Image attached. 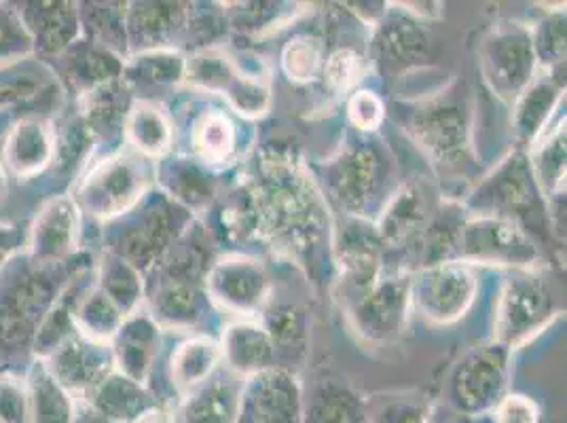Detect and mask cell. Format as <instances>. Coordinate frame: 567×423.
I'll return each instance as SVG.
<instances>
[{"mask_svg": "<svg viewBox=\"0 0 567 423\" xmlns=\"http://www.w3.org/2000/svg\"><path fill=\"white\" fill-rule=\"evenodd\" d=\"M259 214V234L282 255L309 265L329 241L327 206L303 165L282 153L262 155L248 183Z\"/></svg>", "mask_w": 567, "mask_h": 423, "instance_id": "6da1fadb", "label": "cell"}, {"mask_svg": "<svg viewBox=\"0 0 567 423\" xmlns=\"http://www.w3.org/2000/svg\"><path fill=\"white\" fill-rule=\"evenodd\" d=\"M478 216H496L515 223L529 236L546 223V202L534 180L527 157L513 155L499 165L496 174L474 193Z\"/></svg>", "mask_w": 567, "mask_h": 423, "instance_id": "7a4b0ae2", "label": "cell"}, {"mask_svg": "<svg viewBox=\"0 0 567 423\" xmlns=\"http://www.w3.org/2000/svg\"><path fill=\"white\" fill-rule=\"evenodd\" d=\"M390 178V157L379 142L352 141L327 164V188L350 216L367 210Z\"/></svg>", "mask_w": 567, "mask_h": 423, "instance_id": "3957f363", "label": "cell"}, {"mask_svg": "<svg viewBox=\"0 0 567 423\" xmlns=\"http://www.w3.org/2000/svg\"><path fill=\"white\" fill-rule=\"evenodd\" d=\"M411 313V276L383 271L369 286L350 295L348 316L355 332L371 343H392L401 337Z\"/></svg>", "mask_w": 567, "mask_h": 423, "instance_id": "277c9868", "label": "cell"}, {"mask_svg": "<svg viewBox=\"0 0 567 423\" xmlns=\"http://www.w3.org/2000/svg\"><path fill=\"white\" fill-rule=\"evenodd\" d=\"M185 212L166 195L151 199L127 220L118 234L117 246H113V255L130 262L136 271L157 267L185 231Z\"/></svg>", "mask_w": 567, "mask_h": 423, "instance_id": "5b68a950", "label": "cell"}, {"mask_svg": "<svg viewBox=\"0 0 567 423\" xmlns=\"http://www.w3.org/2000/svg\"><path fill=\"white\" fill-rule=\"evenodd\" d=\"M536 53L532 30L502 24L481 45V71L492 92L504 102H515L536 79Z\"/></svg>", "mask_w": 567, "mask_h": 423, "instance_id": "8992f818", "label": "cell"}, {"mask_svg": "<svg viewBox=\"0 0 567 423\" xmlns=\"http://www.w3.org/2000/svg\"><path fill=\"white\" fill-rule=\"evenodd\" d=\"M508 388V350L485 345L466 353L453 369L450 381L451 404L464 417H478L494 411Z\"/></svg>", "mask_w": 567, "mask_h": 423, "instance_id": "52a82bcc", "label": "cell"}, {"mask_svg": "<svg viewBox=\"0 0 567 423\" xmlns=\"http://www.w3.org/2000/svg\"><path fill=\"white\" fill-rule=\"evenodd\" d=\"M148 167L141 157L113 155L95 164L79 188V204L100 218L134 210L148 187Z\"/></svg>", "mask_w": 567, "mask_h": 423, "instance_id": "ba28073f", "label": "cell"}, {"mask_svg": "<svg viewBox=\"0 0 567 423\" xmlns=\"http://www.w3.org/2000/svg\"><path fill=\"white\" fill-rule=\"evenodd\" d=\"M411 138L439 164H455L471 144V111L457 95H436L406 121Z\"/></svg>", "mask_w": 567, "mask_h": 423, "instance_id": "9c48e42d", "label": "cell"}, {"mask_svg": "<svg viewBox=\"0 0 567 423\" xmlns=\"http://www.w3.org/2000/svg\"><path fill=\"white\" fill-rule=\"evenodd\" d=\"M532 267L540 260L538 246L515 223L496 216L464 220L455 244V262Z\"/></svg>", "mask_w": 567, "mask_h": 423, "instance_id": "30bf717a", "label": "cell"}, {"mask_svg": "<svg viewBox=\"0 0 567 423\" xmlns=\"http://www.w3.org/2000/svg\"><path fill=\"white\" fill-rule=\"evenodd\" d=\"M476 297V278L462 262L424 267L411 276V306L434 324H451L466 316Z\"/></svg>", "mask_w": 567, "mask_h": 423, "instance_id": "8fae6325", "label": "cell"}, {"mask_svg": "<svg viewBox=\"0 0 567 423\" xmlns=\"http://www.w3.org/2000/svg\"><path fill=\"white\" fill-rule=\"evenodd\" d=\"M555 303L548 286L532 274H520L504 283L496 309V343L506 350L519 348L543 330Z\"/></svg>", "mask_w": 567, "mask_h": 423, "instance_id": "7c38bea8", "label": "cell"}, {"mask_svg": "<svg viewBox=\"0 0 567 423\" xmlns=\"http://www.w3.org/2000/svg\"><path fill=\"white\" fill-rule=\"evenodd\" d=\"M206 292L234 313L255 316L269 301L271 282L259 260L231 255L216 260L204 276Z\"/></svg>", "mask_w": 567, "mask_h": 423, "instance_id": "4fadbf2b", "label": "cell"}, {"mask_svg": "<svg viewBox=\"0 0 567 423\" xmlns=\"http://www.w3.org/2000/svg\"><path fill=\"white\" fill-rule=\"evenodd\" d=\"M332 252L350 297L369 286L381 274L385 246L375 225L367 223L364 218L350 216L346 218L343 227L334 231Z\"/></svg>", "mask_w": 567, "mask_h": 423, "instance_id": "5bb4252c", "label": "cell"}, {"mask_svg": "<svg viewBox=\"0 0 567 423\" xmlns=\"http://www.w3.org/2000/svg\"><path fill=\"white\" fill-rule=\"evenodd\" d=\"M241 413L255 423H303L297 379L286 369H267L250 376L241 392Z\"/></svg>", "mask_w": 567, "mask_h": 423, "instance_id": "9a60e30c", "label": "cell"}, {"mask_svg": "<svg viewBox=\"0 0 567 423\" xmlns=\"http://www.w3.org/2000/svg\"><path fill=\"white\" fill-rule=\"evenodd\" d=\"M434 216L432 190L422 180H415L392 195L375 227L385 248H404L424 237Z\"/></svg>", "mask_w": 567, "mask_h": 423, "instance_id": "2e32d148", "label": "cell"}, {"mask_svg": "<svg viewBox=\"0 0 567 423\" xmlns=\"http://www.w3.org/2000/svg\"><path fill=\"white\" fill-rule=\"evenodd\" d=\"M49 278L22 269V276L13 274L0 290V337L13 339L30 334L32 324L41 318V311L53 301V288Z\"/></svg>", "mask_w": 567, "mask_h": 423, "instance_id": "e0dca14e", "label": "cell"}, {"mask_svg": "<svg viewBox=\"0 0 567 423\" xmlns=\"http://www.w3.org/2000/svg\"><path fill=\"white\" fill-rule=\"evenodd\" d=\"M187 18L185 2H136L125 11V34L141 51L167 49L187 30Z\"/></svg>", "mask_w": 567, "mask_h": 423, "instance_id": "ac0fdd59", "label": "cell"}, {"mask_svg": "<svg viewBox=\"0 0 567 423\" xmlns=\"http://www.w3.org/2000/svg\"><path fill=\"white\" fill-rule=\"evenodd\" d=\"M375 51L383 74H401L420 66L430 51V34L404 16H388L378 24Z\"/></svg>", "mask_w": 567, "mask_h": 423, "instance_id": "d6986e66", "label": "cell"}, {"mask_svg": "<svg viewBox=\"0 0 567 423\" xmlns=\"http://www.w3.org/2000/svg\"><path fill=\"white\" fill-rule=\"evenodd\" d=\"M30 9H20L34 49L43 53H64L72 48L79 34V11L72 2H30Z\"/></svg>", "mask_w": 567, "mask_h": 423, "instance_id": "ffe728a7", "label": "cell"}, {"mask_svg": "<svg viewBox=\"0 0 567 423\" xmlns=\"http://www.w3.org/2000/svg\"><path fill=\"white\" fill-rule=\"evenodd\" d=\"M153 320L167 329H190L204 316L202 280L190 276L162 274L153 297Z\"/></svg>", "mask_w": 567, "mask_h": 423, "instance_id": "44dd1931", "label": "cell"}, {"mask_svg": "<svg viewBox=\"0 0 567 423\" xmlns=\"http://www.w3.org/2000/svg\"><path fill=\"white\" fill-rule=\"evenodd\" d=\"M115 358L106 345L87 341L85 337H69L51 353L53 375L72 388H94L97 381L111 373Z\"/></svg>", "mask_w": 567, "mask_h": 423, "instance_id": "7402d4cb", "label": "cell"}, {"mask_svg": "<svg viewBox=\"0 0 567 423\" xmlns=\"http://www.w3.org/2000/svg\"><path fill=\"white\" fill-rule=\"evenodd\" d=\"M113 341H115L113 358L117 360L121 375L130 376L132 381L142 383L148 375L153 360L159 350L157 322L151 316L132 313L123 320Z\"/></svg>", "mask_w": 567, "mask_h": 423, "instance_id": "603a6c76", "label": "cell"}, {"mask_svg": "<svg viewBox=\"0 0 567 423\" xmlns=\"http://www.w3.org/2000/svg\"><path fill=\"white\" fill-rule=\"evenodd\" d=\"M76 239V206L71 199H53L37 218L30 237V250L43 265L64 259Z\"/></svg>", "mask_w": 567, "mask_h": 423, "instance_id": "cb8c5ba5", "label": "cell"}, {"mask_svg": "<svg viewBox=\"0 0 567 423\" xmlns=\"http://www.w3.org/2000/svg\"><path fill=\"white\" fill-rule=\"evenodd\" d=\"M55 138L41 118L20 121L4 142V164L20 176L32 178L53 159Z\"/></svg>", "mask_w": 567, "mask_h": 423, "instance_id": "d4e9b609", "label": "cell"}, {"mask_svg": "<svg viewBox=\"0 0 567 423\" xmlns=\"http://www.w3.org/2000/svg\"><path fill=\"white\" fill-rule=\"evenodd\" d=\"M223 358L237 375H259L274 369L276 348L262 324L237 322L223 334Z\"/></svg>", "mask_w": 567, "mask_h": 423, "instance_id": "484cf974", "label": "cell"}, {"mask_svg": "<svg viewBox=\"0 0 567 423\" xmlns=\"http://www.w3.org/2000/svg\"><path fill=\"white\" fill-rule=\"evenodd\" d=\"M561 81L553 76H536L515 100L513 127L520 144H534L543 136L548 118L561 102Z\"/></svg>", "mask_w": 567, "mask_h": 423, "instance_id": "4316f807", "label": "cell"}, {"mask_svg": "<svg viewBox=\"0 0 567 423\" xmlns=\"http://www.w3.org/2000/svg\"><path fill=\"white\" fill-rule=\"evenodd\" d=\"M241 392L236 379L216 376L190 392L183 406V423H237Z\"/></svg>", "mask_w": 567, "mask_h": 423, "instance_id": "83f0119b", "label": "cell"}, {"mask_svg": "<svg viewBox=\"0 0 567 423\" xmlns=\"http://www.w3.org/2000/svg\"><path fill=\"white\" fill-rule=\"evenodd\" d=\"M237 125L220 109H208L190 125V148L199 164L223 165L237 153Z\"/></svg>", "mask_w": 567, "mask_h": 423, "instance_id": "f1b7e54d", "label": "cell"}, {"mask_svg": "<svg viewBox=\"0 0 567 423\" xmlns=\"http://www.w3.org/2000/svg\"><path fill=\"white\" fill-rule=\"evenodd\" d=\"M162 185L166 188V197L187 212H202L210 208L214 195V180L199 162L176 157L167 159L162 172Z\"/></svg>", "mask_w": 567, "mask_h": 423, "instance_id": "f546056e", "label": "cell"}, {"mask_svg": "<svg viewBox=\"0 0 567 423\" xmlns=\"http://www.w3.org/2000/svg\"><path fill=\"white\" fill-rule=\"evenodd\" d=\"M303 423H369V411L350 385L324 379L303 402Z\"/></svg>", "mask_w": 567, "mask_h": 423, "instance_id": "4dcf8cb0", "label": "cell"}, {"mask_svg": "<svg viewBox=\"0 0 567 423\" xmlns=\"http://www.w3.org/2000/svg\"><path fill=\"white\" fill-rule=\"evenodd\" d=\"M130 144L144 157H164L172 146V125L153 102H136L123 123Z\"/></svg>", "mask_w": 567, "mask_h": 423, "instance_id": "1f68e13d", "label": "cell"}, {"mask_svg": "<svg viewBox=\"0 0 567 423\" xmlns=\"http://www.w3.org/2000/svg\"><path fill=\"white\" fill-rule=\"evenodd\" d=\"M220 358L223 350L214 339H189L172 353V381L178 390L193 392L213 376Z\"/></svg>", "mask_w": 567, "mask_h": 423, "instance_id": "d6a6232c", "label": "cell"}, {"mask_svg": "<svg viewBox=\"0 0 567 423\" xmlns=\"http://www.w3.org/2000/svg\"><path fill=\"white\" fill-rule=\"evenodd\" d=\"M213 234L223 241H244L259 234V214L248 183L213 206Z\"/></svg>", "mask_w": 567, "mask_h": 423, "instance_id": "836d02e7", "label": "cell"}, {"mask_svg": "<svg viewBox=\"0 0 567 423\" xmlns=\"http://www.w3.org/2000/svg\"><path fill=\"white\" fill-rule=\"evenodd\" d=\"M130 90L123 79L100 85L85 94L83 121L94 136L115 134L130 113Z\"/></svg>", "mask_w": 567, "mask_h": 423, "instance_id": "e575fe53", "label": "cell"}, {"mask_svg": "<svg viewBox=\"0 0 567 423\" xmlns=\"http://www.w3.org/2000/svg\"><path fill=\"white\" fill-rule=\"evenodd\" d=\"M529 167L544 202L546 197L561 199V190L566 193V117L534 148Z\"/></svg>", "mask_w": 567, "mask_h": 423, "instance_id": "d590c367", "label": "cell"}, {"mask_svg": "<svg viewBox=\"0 0 567 423\" xmlns=\"http://www.w3.org/2000/svg\"><path fill=\"white\" fill-rule=\"evenodd\" d=\"M121 79L125 83H141L151 87L178 85L185 81V58L176 49H151L134 55L123 64Z\"/></svg>", "mask_w": 567, "mask_h": 423, "instance_id": "8d00e7d4", "label": "cell"}, {"mask_svg": "<svg viewBox=\"0 0 567 423\" xmlns=\"http://www.w3.org/2000/svg\"><path fill=\"white\" fill-rule=\"evenodd\" d=\"M125 316L118 311V307L109 299V295L97 286L72 313V324L87 341L102 343L113 341V337L121 329Z\"/></svg>", "mask_w": 567, "mask_h": 423, "instance_id": "74e56055", "label": "cell"}, {"mask_svg": "<svg viewBox=\"0 0 567 423\" xmlns=\"http://www.w3.org/2000/svg\"><path fill=\"white\" fill-rule=\"evenodd\" d=\"M95 406L106 420H132L138 417L146 404V394L141 383L121 373H109L94 385Z\"/></svg>", "mask_w": 567, "mask_h": 423, "instance_id": "f35d334b", "label": "cell"}, {"mask_svg": "<svg viewBox=\"0 0 567 423\" xmlns=\"http://www.w3.org/2000/svg\"><path fill=\"white\" fill-rule=\"evenodd\" d=\"M237 72L234 58L214 48L202 49L185 60V81L206 94H225Z\"/></svg>", "mask_w": 567, "mask_h": 423, "instance_id": "ab89813d", "label": "cell"}, {"mask_svg": "<svg viewBox=\"0 0 567 423\" xmlns=\"http://www.w3.org/2000/svg\"><path fill=\"white\" fill-rule=\"evenodd\" d=\"M69 74H71L72 85L85 95L100 85L121 79L123 62L118 60L115 51H109L94 43L92 48L76 49L72 53Z\"/></svg>", "mask_w": 567, "mask_h": 423, "instance_id": "60d3db41", "label": "cell"}, {"mask_svg": "<svg viewBox=\"0 0 567 423\" xmlns=\"http://www.w3.org/2000/svg\"><path fill=\"white\" fill-rule=\"evenodd\" d=\"M100 288L109 295V299L118 307V311L127 318L136 313L142 299L141 271H136L130 262L111 255L102 262Z\"/></svg>", "mask_w": 567, "mask_h": 423, "instance_id": "b9f144b4", "label": "cell"}, {"mask_svg": "<svg viewBox=\"0 0 567 423\" xmlns=\"http://www.w3.org/2000/svg\"><path fill=\"white\" fill-rule=\"evenodd\" d=\"M324 43L313 34H299L286 43L282 51V69L295 83H313L324 71Z\"/></svg>", "mask_w": 567, "mask_h": 423, "instance_id": "7bdbcfd3", "label": "cell"}, {"mask_svg": "<svg viewBox=\"0 0 567 423\" xmlns=\"http://www.w3.org/2000/svg\"><path fill=\"white\" fill-rule=\"evenodd\" d=\"M262 327L269 332L276 352L288 353V355L306 352L308 324L299 307L278 306L271 309Z\"/></svg>", "mask_w": 567, "mask_h": 423, "instance_id": "ee69618b", "label": "cell"}, {"mask_svg": "<svg viewBox=\"0 0 567 423\" xmlns=\"http://www.w3.org/2000/svg\"><path fill=\"white\" fill-rule=\"evenodd\" d=\"M223 95L227 97L231 109L241 117H260L271 106V90H269L267 81L260 74L244 72L241 69L237 72L234 83Z\"/></svg>", "mask_w": 567, "mask_h": 423, "instance_id": "f6af8a7d", "label": "cell"}, {"mask_svg": "<svg viewBox=\"0 0 567 423\" xmlns=\"http://www.w3.org/2000/svg\"><path fill=\"white\" fill-rule=\"evenodd\" d=\"M234 9L225 11L227 24L234 25L248 34H260L286 22L288 9H280L282 4L276 2H236L229 4Z\"/></svg>", "mask_w": 567, "mask_h": 423, "instance_id": "bcb514c9", "label": "cell"}, {"mask_svg": "<svg viewBox=\"0 0 567 423\" xmlns=\"http://www.w3.org/2000/svg\"><path fill=\"white\" fill-rule=\"evenodd\" d=\"M34 53V41L20 11L0 4V66L13 64Z\"/></svg>", "mask_w": 567, "mask_h": 423, "instance_id": "7dc6e473", "label": "cell"}, {"mask_svg": "<svg viewBox=\"0 0 567 423\" xmlns=\"http://www.w3.org/2000/svg\"><path fill=\"white\" fill-rule=\"evenodd\" d=\"M532 43L536 60L544 66H555L566 62V16L561 11L548 16L532 32Z\"/></svg>", "mask_w": 567, "mask_h": 423, "instance_id": "c3c4849f", "label": "cell"}, {"mask_svg": "<svg viewBox=\"0 0 567 423\" xmlns=\"http://www.w3.org/2000/svg\"><path fill=\"white\" fill-rule=\"evenodd\" d=\"M362 76V58L354 49L341 48L324 62L322 79L332 94H348Z\"/></svg>", "mask_w": 567, "mask_h": 423, "instance_id": "681fc988", "label": "cell"}, {"mask_svg": "<svg viewBox=\"0 0 567 423\" xmlns=\"http://www.w3.org/2000/svg\"><path fill=\"white\" fill-rule=\"evenodd\" d=\"M348 117L352 121L355 130L360 132H373L381 125V121L385 117V109L383 102L378 94L362 90L355 92L350 102H348Z\"/></svg>", "mask_w": 567, "mask_h": 423, "instance_id": "f907efd6", "label": "cell"}, {"mask_svg": "<svg viewBox=\"0 0 567 423\" xmlns=\"http://www.w3.org/2000/svg\"><path fill=\"white\" fill-rule=\"evenodd\" d=\"M369 423H430V413L417 400L394 399L369 415Z\"/></svg>", "mask_w": 567, "mask_h": 423, "instance_id": "816d5d0a", "label": "cell"}, {"mask_svg": "<svg viewBox=\"0 0 567 423\" xmlns=\"http://www.w3.org/2000/svg\"><path fill=\"white\" fill-rule=\"evenodd\" d=\"M225 30H227L225 13H218L213 7L195 13L189 4V18H187V30L185 32L195 37L197 45H210Z\"/></svg>", "mask_w": 567, "mask_h": 423, "instance_id": "f5cc1de1", "label": "cell"}, {"mask_svg": "<svg viewBox=\"0 0 567 423\" xmlns=\"http://www.w3.org/2000/svg\"><path fill=\"white\" fill-rule=\"evenodd\" d=\"M494 423H538V409L527 396H504L494 409Z\"/></svg>", "mask_w": 567, "mask_h": 423, "instance_id": "db71d44e", "label": "cell"}, {"mask_svg": "<svg viewBox=\"0 0 567 423\" xmlns=\"http://www.w3.org/2000/svg\"><path fill=\"white\" fill-rule=\"evenodd\" d=\"M134 423H176L174 422V415L166 411V409H157V406H153V409H146V411H142L141 415L136 417V422Z\"/></svg>", "mask_w": 567, "mask_h": 423, "instance_id": "11a10c76", "label": "cell"}, {"mask_svg": "<svg viewBox=\"0 0 567 423\" xmlns=\"http://www.w3.org/2000/svg\"><path fill=\"white\" fill-rule=\"evenodd\" d=\"M18 97H20V90H16V87H0V109L11 104Z\"/></svg>", "mask_w": 567, "mask_h": 423, "instance_id": "9f6ffc18", "label": "cell"}, {"mask_svg": "<svg viewBox=\"0 0 567 423\" xmlns=\"http://www.w3.org/2000/svg\"><path fill=\"white\" fill-rule=\"evenodd\" d=\"M4 188H7V185H4V172H2V167H0V199H2V195H4Z\"/></svg>", "mask_w": 567, "mask_h": 423, "instance_id": "6f0895ef", "label": "cell"}, {"mask_svg": "<svg viewBox=\"0 0 567 423\" xmlns=\"http://www.w3.org/2000/svg\"><path fill=\"white\" fill-rule=\"evenodd\" d=\"M237 423H255L248 415H244L241 411H239V417H237Z\"/></svg>", "mask_w": 567, "mask_h": 423, "instance_id": "680465c9", "label": "cell"}, {"mask_svg": "<svg viewBox=\"0 0 567 423\" xmlns=\"http://www.w3.org/2000/svg\"><path fill=\"white\" fill-rule=\"evenodd\" d=\"M455 423H478V422H473V417H464V420H460V422H455Z\"/></svg>", "mask_w": 567, "mask_h": 423, "instance_id": "91938a15", "label": "cell"}, {"mask_svg": "<svg viewBox=\"0 0 567 423\" xmlns=\"http://www.w3.org/2000/svg\"><path fill=\"white\" fill-rule=\"evenodd\" d=\"M0 248H2V231H0Z\"/></svg>", "mask_w": 567, "mask_h": 423, "instance_id": "94428289", "label": "cell"}]
</instances>
